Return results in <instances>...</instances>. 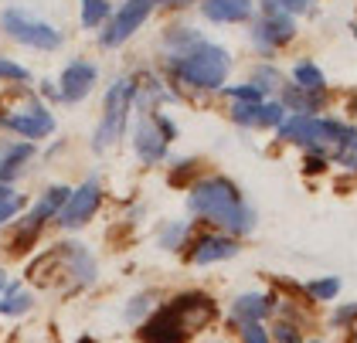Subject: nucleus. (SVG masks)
Listing matches in <instances>:
<instances>
[{"label":"nucleus","mask_w":357,"mask_h":343,"mask_svg":"<svg viewBox=\"0 0 357 343\" xmlns=\"http://www.w3.org/2000/svg\"><path fill=\"white\" fill-rule=\"evenodd\" d=\"M188 211L208 224L221 228L231 238H245L255 231V211L245 204L242 190L228 177H201L191 184Z\"/></svg>","instance_id":"nucleus-1"},{"label":"nucleus","mask_w":357,"mask_h":343,"mask_svg":"<svg viewBox=\"0 0 357 343\" xmlns=\"http://www.w3.org/2000/svg\"><path fill=\"white\" fill-rule=\"evenodd\" d=\"M170 72L174 79L188 89H201V92H218L228 82V72H231V58L221 45H211V41H201L194 45L188 54L174 58L170 61Z\"/></svg>","instance_id":"nucleus-2"},{"label":"nucleus","mask_w":357,"mask_h":343,"mask_svg":"<svg viewBox=\"0 0 357 343\" xmlns=\"http://www.w3.org/2000/svg\"><path fill=\"white\" fill-rule=\"evenodd\" d=\"M137 102V79H116L106 89L102 99V116L92 132V153H106L126 136V123H130V109Z\"/></svg>","instance_id":"nucleus-3"},{"label":"nucleus","mask_w":357,"mask_h":343,"mask_svg":"<svg viewBox=\"0 0 357 343\" xmlns=\"http://www.w3.org/2000/svg\"><path fill=\"white\" fill-rule=\"evenodd\" d=\"M0 27L14 38V41H21V45H28V48H38V52H58L61 48V31H58L52 21H45V17H38V14H31V10H21V7H7L3 14H0Z\"/></svg>","instance_id":"nucleus-4"},{"label":"nucleus","mask_w":357,"mask_h":343,"mask_svg":"<svg viewBox=\"0 0 357 343\" xmlns=\"http://www.w3.org/2000/svg\"><path fill=\"white\" fill-rule=\"evenodd\" d=\"M99 208H102V184L96 177H89L85 184L68 190V197H65V204H61L55 221L58 228H65V231H79V228H85L99 214Z\"/></svg>","instance_id":"nucleus-5"},{"label":"nucleus","mask_w":357,"mask_h":343,"mask_svg":"<svg viewBox=\"0 0 357 343\" xmlns=\"http://www.w3.org/2000/svg\"><path fill=\"white\" fill-rule=\"evenodd\" d=\"M150 10H153V0H126L109 21H106L102 34H99V45H102V48H116V45L130 41L139 27H143V21L150 17Z\"/></svg>","instance_id":"nucleus-6"},{"label":"nucleus","mask_w":357,"mask_h":343,"mask_svg":"<svg viewBox=\"0 0 357 343\" xmlns=\"http://www.w3.org/2000/svg\"><path fill=\"white\" fill-rule=\"evenodd\" d=\"M68 190H72V187H65V184L45 187V194L34 201V208H31V211L24 214V221H21V231H17V245H21V248H28L31 241L41 235V228H45L52 218H58L65 197H68Z\"/></svg>","instance_id":"nucleus-7"},{"label":"nucleus","mask_w":357,"mask_h":343,"mask_svg":"<svg viewBox=\"0 0 357 343\" xmlns=\"http://www.w3.org/2000/svg\"><path fill=\"white\" fill-rule=\"evenodd\" d=\"M0 126L10 130L14 136H21V139H28V143H38V139L55 132V116L41 102H28L24 109H14V112L0 116Z\"/></svg>","instance_id":"nucleus-8"},{"label":"nucleus","mask_w":357,"mask_h":343,"mask_svg":"<svg viewBox=\"0 0 357 343\" xmlns=\"http://www.w3.org/2000/svg\"><path fill=\"white\" fill-rule=\"evenodd\" d=\"M275 130H279V139L286 143H296L313 153H327V119L320 116H289Z\"/></svg>","instance_id":"nucleus-9"},{"label":"nucleus","mask_w":357,"mask_h":343,"mask_svg":"<svg viewBox=\"0 0 357 343\" xmlns=\"http://www.w3.org/2000/svg\"><path fill=\"white\" fill-rule=\"evenodd\" d=\"M167 150H170V143H167V136L157 126V116L143 112L137 119V126H133V153L139 157V163L157 167V163L167 160Z\"/></svg>","instance_id":"nucleus-10"},{"label":"nucleus","mask_w":357,"mask_h":343,"mask_svg":"<svg viewBox=\"0 0 357 343\" xmlns=\"http://www.w3.org/2000/svg\"><path fill=\"white\" fill-rule=\"evenodd\" d=\"M96 82H99V68L92 61H82V58L68 61L61 79H58V102H68V106L82 102V99H89V92L96 89Z\"/></svg>","instance_id":"nucleus-11"},{"label":"nucleus","mask_w":357,"mask_h":343,"mask_svg":"<svg viewBox=\"0 0 357 343\" xmlns=\"http://www.w3.org/2000/svg\"><path fill=\"white\" fill-rule=\"evenodd\" d=\"M188 337H191L188 326L181 323L177 310L170 303L160 306V310H153L150 317L143 319V326H139V340L143 343H184Z\"/></svg>","instance_id":"nucleus-12"},{"label":"nucleus","mask_w":357,"mask_h":343,"mask_svg":"<svg viewBox=\"0 0 357 343\" xmlns=\"http://www.w3.org/2000/svg\"><path fill=\"white\" fill-rule=\"evenodd\" d=\"M170 306L177 310V317H181V323L188 326V333L204 330L211 319L218 317V303H215L208 292H181V296L170 299Z\"/></svg>","instance_id":"nucleus-13"},{"label":"nucleus","mask_w":357,"mask_h":343,"mask_svg":"<svg viewBox=\"0 0 357 343\" xmlns=\"http://www.w3.org/2000/svg\"><path fill=\"white\" fill-rule=\"evenodd\" d=\"M252 38H255V45H259L262 52H275V48H282V45H289V41L296 38V21H293L286 10H273V14H266V17L255 24Z\"/></svg>","instance_id":"nucleus-14"},{"label":"nucleus","mask_w":357,"mask_h":343,"mask_svg":"<svg viewBox=\"0 0 357 343\" xmlns=\"http://www.w3.org/2000/svg\"><path fill=\"white\" fill-rule=\"evenodd\" d=\"M231 119L238 126H245V130H275L286 119V109H282V102H269V99H262V102H235L231 106Z\"/></svg>","instance_id":"nucleus-15"},{"label":"nucleus","mask_w":357,"mask_h":343,"mask_svg":"<svg viewBox=\"0 0 357 343\" xmlns=\"http://www.w3.org/2000/svg\"><path fill=\"white\" fill-rule=\"evenodd\" d=\"M238 248H242L238 238H231V235H201V238H194L188 259H191V265H218V262L235 259Z\"/></svg>","instance_id":"nucleus-16"},{"label":"nucleus","mask_w":357,"mask_h":343,"mask_svg":"<svg viewBox=\"0 0 357 343\" xmlns=\"http://www.w3.org/2000/svg\"><path fill=\"white\" fill-rule=\"evenodd\" d=\"M58 259L65 262L68 275L75 279V286H92V282H96L99 265H96V259H92V252L82 248L79 241H61V245H58Z\"/></svg>","instance_id":"nucleus-17"},{"label":"nucleus","mask_w":357,"mask_h":343,"mask_svg":"<svg viewBox=\"0 0 357 343\" xmlns=\"http://www.w3.org/2000/svg\"><path fill=\"white\" fill-rule=\"evenodd\" d=\"M34 157V143L17 139V143H0V184H10L24 174L28 160Z\"/></svg>","instance_id":"nucleus-18"},{"label":"nucleus","mask_w":357,"mask_h":343,"mask_svg":"<svg viewBox=\"0 0 357 343\" xmlns=\"http://www.w3.org/2000/svg\"><path fill=\"white\" fill-rule=\"evenodd\" d=\"M273 310H275L273 296H266V292H242L231 303V319H235V326L238 323H262Z\"/></svg>","instance_id":"nucleus-19"},{"label":"nucleus","mask_w":357,"mask_h":343,"mask_svg":"<svg viewBox=\"0 0 357 343\" xmlns=\"http://www.w3.org/2000/svg\"><path fill=\"white\" fill-rule=\"evenodd\" d=\"M201 14L215 24H238L252 17V0H204Z\"/></svg>","instance_id":"nucleus-20"},{"label":"nucleus","mask_w":357,"mask_h":343,"mask_svg":"<svg viewBox=\"0 0 357 343\" xmlns=\"http://www.w3.org/2000/svg\"><path fill=\"white\" fill-rule=\"evenodd\" d=\"M279 92H282V99H279L282 109H293L296 116H317V109L324 106V92H306V89H296L293 82Z\"/></svg>","instance_id":"nucleus-21"},{"label":"nucleus","mask_w":357,"mask_h":343,"mask_svg":"<svg viewBox=\"0 0 357 343\" xmlns=\"http://www.w3.org/2000/svg\"><path fill=\"white\" fill-rule=\"evenodd\" d=\"M31 306H34V296H31L21 282H7L0 292V317H24Z\"/></svg>","instance_id":"nucleus-22"},{"label":"nucleus","mask_w":357,"mask_h":343,"mask_svg":"<svg viewBox=\"0 0 357 343\" xmlns=\"http://www.w3.org/2000/svg\"><path fill=\"white\" fill-rule=\"evenodd\" d=\"M188 235H191V224L188 221H164L157 228V245L164 252H181L188 245Z\"/></svg>","instance_id":"nucleus-23"},{"label":"nucleus","mask_w":357,"mask_h":343,"mask_svg":"<svg viewBox=\"0 0 357 343\" xmlns=\"http://www.w3.org/2000/svg\"><path fill=\"white\" fill-rule=\"evenodd\" d=\"M293 85H296V89H306V92H324V89H327V79H324V72H320L313 61H300V65H293Z\"/></svg>","instance_id":"nucleus-24"},{"label":"nucleus","mask_w":357,"mask_h":343,"mask_svg":"<svg viewBox=\"0 0 357 343\" xmlns=\"http://www.w3.org/2000/svg\"><path fill=\"white\" fill-rule=\"evenodd\" d=\"M112 17L109 0H82V27H99Z\"/></svg>","instance_id":"nucleus-25"},{"label":"nucleus","mask_w":357,"mask_h":343,"mask_svg":"<svg viewBox=\"0 0 357 343\" xmlns=\"http://www.w3.org/2000/svg\"><path fill=\"white\" fill-rule=\"evenodd\" d=\"M150 310H153V296H150V292L130 296V299H126V306H123V319H126L130 326H133V323H143Z\"/></svg>","instance_id":"nucleus-26"},{"label":"nucleus","mask_w":357,"mask_h":343,"mask_svg":"<svg viewBox=\"0 0 357 343\" xmlns=\"http://www.w3.org/2000/svg\"><path fill=\"white\" fill-rule=\"evenodd\" d=\"M306 292H310V299H317V303H330V299L340 296V279H337V275L313 279V282H306Z\"/></svg>","instance_id":"nucleus-27"},{"label":"nucleus","mask_w":357,"mask_h":343,"mask_svg":"<svg viewBox=\"0 0 357 343\" xmlns=\"http://www.w3.org/2000/svg\"><path fill=\"white\" fill-rule=\"evenodd\" d=\"M252 85H255L262 96H269V92H279V89H282V75L275 72L273 65H259V68L252 72Z\"/></svg>","instance_id":"nucleus-28"},{"label":"nucleus","mask_w":357,"mask_h":343,"mask_svg":"<svg viewBox=\"0 0 357 343\" xmlns=\"http://www.w3.org/2000/svg\"><path fill=\"white\" fill-rule=\"evenodd\" d=\"M225 92H228V99H235V102H262V99H266L252 82H242V85H225Z\"/></svg>","instance_id":"nucleus-29"},{"label":"nucleus","mask_w":357,"mask_h":343,"mask_svg":"<svg viewBox=\"0 0 357 343\" xmlns=\"http://www.w3.org/2000/svg\"><path fill=\"white\" fill-rule=\"evenodd\" d=\"M238 337H242V343H273L269 330L262 323H238Z\"/></svg>","instance_id":"nucleus-30"},{"label":"nucleus","mask_w":357,"mask_h":343,"mask_svg":"<svg viewBox=\"0 0 357 343\" xmlns=\"http://www.w3.org/2000/svg\"><path fill=\"white\" fill-rule=\"evenodd\" d=\"M31 72L24 65L10 61V58H0V82H28Z\"/></svg>","instance_id":"nucleus-31"},{"label":"nucleus","mask_w":357,"mask_h":343,"mask_svg":"<svg viewBox=\"0 0 357 343\" xmlns=\"http://www.w3.org/2000/svg\"><path fill=\"white\" fill-rule=\"evenodd\" d=\"M333 160H337L340 167H347V170H357V136L347 143V146H340V150L333 153Z\"/></svg>","instance_id":"nucleus-32"},{"label":"nucleus","mask_w":357,"mask_h":343,"mask_svg":"<svg viewBox=\"0 0 357 343\" xmlns=\"http://www.w3.org/2000/svg\"><path fill=\"white\" fill-rule=\"evenodd\" d=\"M24 208V201L21 197H10V201H0V228L10 221V218H17V211Z\"/></svg>","instance_id":"nucleus-33"},{"label":"nucleus","mask_w":357,"mask_h":343,"mask_svg":"<svg viewBox=\"0 0 357 343\" xmlns=\"http://www.w3.org/2000/svg\"><path fill=\"white\" fill-rule=\"evenodd\" d=\"M354 319H357V303H347V306H340V310L333 313L330 323H333V326H347V323H354Z\"/></svg>","instance_id":"nucleus-34"},{"label":"nucleus","mask_w":357,"mask_h":343,"mask_svg":"<svg viewBox=\"0 0 357 343\" xmlns=\"http://www.w3.org/2000/svg\"><path fill=\"white\" fill-rule=\"evenodd\" d=\"M153 116H157V126H160V132L167 136V143H174V139H177V126L170 123V116H164V112H153Z\"/></svg>","instance_id":"nucleus-35"},{"label":"nucleus","mask_w":357,"mask_h":343,"mask_svg":"<svg viewBox=\"0 0 357 343\" xmlns=\"http://www.w3.org/2000/svg\"><path fill=\"white\" fill-rule=\"evenodd\" d=\"M10 197H17V190L10 184H0V201H10Z\"/></svg>","instance_id":"nucleus-36"},{"label":"nucleus","mask_w":357,"mask_h":343,"mask_svg":"<svg viewBox=\"0 0 357 343\" xmlns=\"http://www.w3.org/2000/svg\"><path fill=\"white\" fill-rule=\"evenodd\" d=\"M157 3H160V7H184V3H191V0H153V7H157Z\"/></svg>","instance_id":"nucleus-37"},{"label":"nucleus","mask_w":357,"mask_h":343,"mask_svg":"<svg viewBox=\"0 0 357 343\" xmlns=\"http://www.w3.org/2000/svg\"><path fill=\"white\" fill-rule=\"evenodd\" d=\"M275 343H303V340H300V333H296V337H286V340H275Z\"/></svg>","instance_id":"nucleus-38"},{"label":"nucleus","mask_w":357,"mask_h":343,"mask_svg":"<svg viewBox=\"0 0 357 343\" xmlns=\"http://www.w3.org/2000/svg\"><path fill=\"white\" fill-rule=\"evenodd\" d=\"M3 286H7V272L0 268V292H3Z\"/></svg>","instance_id":"nucleus-39"},{"label":"nucleus","mask_w":357,"mask_h":343,"mask_svg":"<svg viewBox=\"0 0 357 343\" xmlns=\"http://www.w3.org/2000/svg\"><path fill=\"white\" fill-rule=\"evenodd\" d=\"M310 343H324V340H310Z\"/></svg>","instance_id":"nucleus-40"}]
</instances>
